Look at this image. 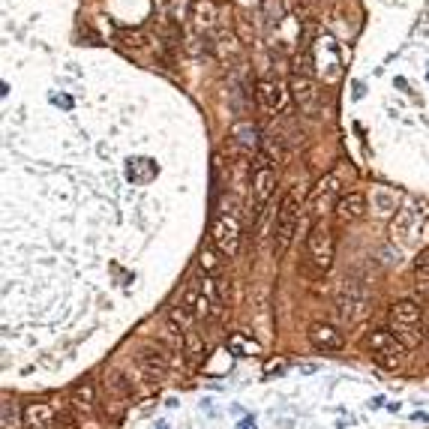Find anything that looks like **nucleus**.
Listing matches in <instances>:
<instances>
[{
	"label": "nucleus",
	"mask_w": 429,
	"mask_h": 429,
	"mask_svg": "<svg viewBox=\"0 0 429 429\" xmlns=\"http://www.w3.org/2000/svg\"><path fill=\"white\" fill-rule=\"evenodd\" d=\"M210 240L225 259H234L243 247V217H240V207L222 202L217 217H213L210 225Z\"/></svg>",
	"instance_id": "f257e3e1"
},
{
	"label": "nucleus",
	"mask_w": 429,
	"mask_h": 429,
	"mask_svg": "<svg viewBox=\"0 0 429 429\" xmlns=\"http://www.w3.org/2000/svg\"><path fill=\"white\" fill-rule=\"evenodd\" d=\"M388 327L396 334V339L403 342L408 351L420 348V342H423V312L414 300H396V304H391Z\"/></svg>",
	"instance_id": "f03ea898"
},
{
	"label": "nucleus",
	"mask_w": 429,
	"mask_h": 429,
	"mask_svg": "<svg viewBox=\"0 0 429 429\" xmlns=\"http://www.w3.org/2000/svg\"><path fill=\"white\" fill-rule=\"evenodd\" d=\"M279 183V171H276V160L267 150L255 153L252 160V171H249V198H252V217H262L264 205L270 202V195L276 192Z\"/></svg>",
	"instance_id": "7ed1b4c3"
},
{
	"label": "nucleus",
	"mask_w": 429,
	"mask_h": 429,
	"mask_svg": "<svg viewBox=\"0 0 429 429\" xmlns=\"http://www.w3.org/2000/svg\"><path fill=\"white\" fill-rule=\"evenodd\" d=\"M366 351H369V357H373V363L378 369H384V373H399L403 363H405V354H408V348L396 339V334L391 331V327L388 331L378 327V331L369 334L366 336Z\"/></svg>",
	"instance_id": "20e7f679"
},
{
	"label": "nucleus",
	"mask_w": 429,
	"mask_h": 429,
	"mask_svg": "<svg viewBox=\"0 0 429 429\" xmlns=\"http://www.w3.org/2000/svg\"><path fill=\"white\" fill-rule=\"evenodd\" d=\"M426 225H429V207L414 198V202H408L403 210L396 213V219L391 222V237L396 243H403V247H408V243L420 240Z\"/></svg>",
	"instance_id": "39448f33"
},
{
	"label": "nucleus",
	"mask_w": 429,
	"mask_h": 429,
	"mask_svg": "<svg viewBox=\"0 0 429 429\" xmlns=\"http://www.w3.org/2000/svg\"><path fill=\"white\" fill-rule=\"evenodd\" d=\"M297 222H300V190H291L289 195L282 198V205L276 210V225H274L276 252H285V249L291 247L294 232H297Z\"/></svg>",
	"instance_id": "423d86ee"
},
{
	"label": "nucleus",
	"mask_w": 429,
	"mask_h": 429,
	"mask_svg": "<svg viewBox=\"0 0 429 429\" xmlns=\"http://www.w3.org/2000/svg\"><path fill=\"white\" fill-rule=\"evenodd\" d=\"M306 252L319 274H324V270L334 264V234H331L327 219H316V225H312V232L306 237Z\"/></svg>",
	"instance_id": "0eeeda50"
},
{
	"label": "nucleus",
	"mask_w": 429,
	"mask_h": 429,
	"mask_svg": "<svg viewBox=\"0 0 429 429\" xmlns=\"http://www.w3.org/2000/svg\"><path fill=\"white\" fill-rule=\"evenodd\" d=\"M255 99H259V105L267 114H282V111L291 108L294 93H291L289 84L279 81V78H262L255 84Z\"/></svg>",
	"instance_id": "6e6552de"
},
{
	"label": "nucleus",
	"mask_w": 429,
	"mask_h": 429,
	"mask_svg": "<svg viewBox=\"0 0 429 429\" xmlns=\"http://www.w3.org/2000/svg\"><path fill=\"white\" fill-rule=\"evenodd\" d=\"M135 361H138L135 369L148 384H160L168 373V351H165V346H160V342H145V346L138 348Z\"/></svg>",
	"instance_id": "1a4fd4ad"
},
{
	"label": "nucleus",
	"mask_w": 429,
	"mask_h": 429,
	"mask_svg": "<svg viewBox=\"0 0 429 429\" xmlns=\"http://www.w3.org/2000/svg\"><path fill=\"white\" fill-rule=\"evenodd\" d=\"M336 312H339V319L346 321V324L363 321L366 312H369V297H366V291L361 289V285L346 282V285L339 289V294H336Z\"/></svg>",
	"instance_id": "9d476101"
},
{
	"label": "nucleus",
	"mask_w": 429,
	"mask_h": 429,
	"mask_svg": "<svg viewBox=\"0 0 429 429\" xmlns=\"http://www.w3.org/2000/svg\"><path fill=\"white\" fill-rule=\"evenodd\" d=\"M339 192V177L336 175H324L316 187L309 190V202H306V210L312 213L316 219H321L327 207H334V195Z\"/></svg>",
	"instance_id": "9b49d317"
},
{
	"label": "nucleus",
	"mask_w": 429,
	"mask_h": 429,
	"mask_svg": "<svg viewBox=\"0 0 429 429\" xmlns=\"http://www.w3.org/2000/svg\"><path fill=\"white\" fill-rule=\"evenodd\" d=\"M291 93H294V103L304 114H319L321 108V91L312 76H294L291 78Z\"/></svg>",
	"instance_id": "f8f14e48"
},
{
	"label": "nucleus",
	"mask_w": 429,
	"mask_h": 429,
	"mask_svg": "<svg viewBox=\"0 0 429 429\" xmlns=\"http://www.w3.org/2000/svg\"><path fill=\"white\" fill-rule=\"evenodd\" d=\"M309 342L319 351H342L346 348V334L334 321H312L309 324Z\"/></svg>",
	"instance_id": "ddd939ff"
},
{
	"label": "nucleus",
	"mask_w": 429,
	"mask_h": 429,
	"mask_svg": "<svg viewBox=\"0 0 429 429\" xmlns=\"http://www.w3.org/2000/svg\"><path fill=\"white\" fill-rule=\"evenodd\" d=\"M366 207H369L366 192H346L336 202V217L346 219V222H354V219L366 217Z\"/></svg>",
	"instance_id": "4468645a"
},
{
	"label": "nucleus",
	"mask_w": 429,
	"mask_h": 429,
	"mask_svg": "<svg viewBox=\"0 0 429 429\" xmlns=\"http://www.w3.org/2000/svg\"><path fill=\"white\" fill-rule=\"evenodd\" d=\"M205 357H207V342L202 334H195L190 331L187 336H183V361H187L190 369H198L205 363Z\"/></svg>",
	"instance_id": "2eb2a0df"
},
{
	"label": "nucleus",
	"mask_w": 429,
	"mask_h": 429,
	"mask_svg": "<svg viewBox=\"0 0 429 429\" xmlns=\"http://www.w3.org/2000/svg\"><path fill=\"white\" fill-rule=\"evenodd\" d=\"M217 16H219V6L213 0H195L192 9H190V21L195 31H210L217 24Z\"/></svg>",
	"instance_id": "dca6fc26"
},
{
	"label": "nucleus",
	"mask_w": 429,
	"mask_h": 429,
	"mask_svg": "<svg viewBox=\"0 0 429 429\" xmlns=\"http://www.w3.org/2000/svg\"><path fill=\"white\" fill-rule=\"evenodd\" d=\"M183 304H187L192 312H195V316L198 319H207L210 316V309H213V304H217V300H213L205 289H202V285H190V289L187 291H183Z\"/></svg>",
	"instance_id": "f3484780"
},
{
	"label": "nucleus",
	"mask_w": 429,
	"mask_h": 429,
	"mask_svg": "<svg viewBox=\"0 0 429 429\" xmlns=\"http://www.w3.org/2000/svg\"><path fill=\"white\" fill-rule=\"evenodd\" d=\"M213 51H217V57L222 63H232V61H237L240 57V42H237V36L232 33V31H217V36H213Z\"/></svg>",
	"instance_id": "a211bd4d"
},
{
	"label": "nucleus",
	"mask_w": 429,
	"mask_h": 429,
	"mask_svg": "<svg viewBox=\"0 0 429 429\" xmlns=\"http://www.w3.org/2000/svg\"><path fill=\"white\" fill-rule=\"evenodd\" d=\"M21 414H24V423L33 426V429H46V426H51L57 420V411L48 403H31Z\"/></svg>",
	"instance_id": "6ab92c4d"
},
{
	"label": "nucleus",
	"mask_w": 429,
	"mask_h": 429,
	"mask_svg": "<svg viewBox=\"0 0 429 429\" xmlns=\"http://www.w3.org/2000/svg\"><path fill=\"white\" fill-rule=\"evenodd\" d=\"M96 403H99V388H96L93 381H81V384H76V388H73V405L78 411L93 414Z\"/></svg>",
	"instance_id": "aec40b11"
},
{
	"label": "nucleus",
	"mask_w": 429,
	"mask_h": 429,
	"mask_svg": "<svg viewBox=\"0 0 429 429\" xmlns=\"http://www.w3.org/2000/svg\"><path fill=\"white\" fill-rule=\"evenodd\" d=\"M222 259H225V255L210 243V247H205L202 252H198V267H202L205 274H210V276H222Z\"/></svg>",
	"instance_id": "412c9836"
},
{
	"label": "nucleus",
	"mask_w": 429,
	"mask_h": 429,
	"mask_svg": "<svg viewBox=\"0 0 429 429\" xmlns=\"http://www.w3.org/2000/svg\"><path fill=\"white\" fill-rule=\"evenodd\" d=\"M414 282H418V291L429 300V247L418 255V262H414Z\"/></svg>",
	"instance_id": "4be33fe9"
},
{
	"label": "nucleus",
	"mask_w": 429,
	"mask_h": 429,
	"mask_svg": "<svg viewBox=\"0 0 429 429\" xmlns=\"http://www.w3.org/2000/svg\"><path fill=\"white\" fill-rule=\"evenodd\" d=\"M114 39L123 42L126 48H148V46H150L148 33H141V31H130V27H120V31H114Z\"/></svg>",
	"instance_id": "5701e85b"
},
{
	"label": "nucleus",
	"mask_w": 429,
	"mask_h": 429,
	"mask_svg": "<svg viewBox=\"0 0 429 429\" xmlns=\"http://www.w3.org/2000/svg\"><path fill=\"white\" fill-rule=\"evenodd\" d=\"M228 348L234 354H259V342H252L247 334H232L228 336Z\"/></svg>",
	"instance_id": "b1692460"
},
{
	"label": "nucleus",
	"mask_w": 429,
	"mask_h": 429,
	"mask_svg": "<svg viewBox=\"0 0 429 429\" xmlns=\"http://www.w3.org/2000/svg\"><path fill=\"white\" fill-rule=\"evenodd\" d=\"M217 300L219 304H232V279L217 276Z\"/></svg>",
	"instance_id": "393cba45"
},
{
	"label": "nucleus",
	"mask_w": 429,
	"mask_h": 429,
	"mask_svg": "<svg viewBox=\"0 0 429 429\" xmlns=\"http://www.w3.org/2000/svg\"><path fill=\"white\" fill-rule=\"evenodd\" d=\"M54 423H61V426H76V418L73 414H57V420Z\"/></svg>",
	"instance_id": "a878e982"
}]
</instances>
